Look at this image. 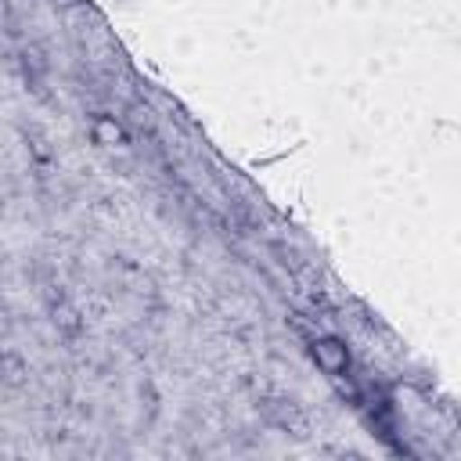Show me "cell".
Segmentation results:
<instances>
[{
  "instance_id": "6da1fadb",
  "label": "cell",
  "mask_w": 461,
  "mask_h": 461,
  "mask_svg": "<svg viewBox=\"0 0 461 461\" xmlns=\"http://www.w3.org/2000/svg\"><path fill=\"white\" fill-rule=\"evenodd\" d=\"M313 360L331 378H339L349 367V353H346V346L339 339H313Z\"/></svg>"
},
{
  "instance_id": "7a4b0ae2",
  "label": "cell",
  "mask_w": 461,
  "mask_h": 461,
  "mask_svg": "<svg viewBox=\"0 0 461 461\" xmlns=\"http://www.w3.org/2000/svg\"><path fill=\"white\" fill-rule=\"evenodd\" d=\"M94 137H97V144H112V140H119V126L112 119H97Z\"/></svg>"
}]
</instances>
